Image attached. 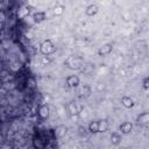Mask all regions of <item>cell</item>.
<instances>
[{
	"instance_id": "obj_1",
	"label": "cell",
	"mask_w": 149,
	"mask_h": 149,
	"mask_svg": "<svg viewBox=\"0 0 149 149\" xmlns=\"http://www.w3.org/2000/svg\"><path fill=\"white\" fill-rule=\"evenodd\" d=\"M65 66L69 69V70H72V71H78V70H81L85 62L81 57L79 56H70L66 58V61L64 62Z\"/></svg>"
},
{
	"instance_id": "obj_2",
	"label": "cell",
	"mask_w": 149,
	"mask_h": 149,
	"mask_svg": "<svg viewBox=\"0 0 149 149\" xmlns=\"http://www.w3.org/2000/svg\"><path fill=\"white\" fill-rule=\"evenodd\" d=\"M40 51L43 56H49L55 51V45L51 40H44L40 45Z\"/></svg>"
},
{
	"instance_id": "obj_3",
	"label": "cell",
	"mask_w": 149,
	"mask_h": 149,
	"mask_svg": "<svg viewBox=\"0 0 149 149\" xmlns=\"http://www.w3.org/2000/svg\"><path fill=\"white\" fill-rule=\"evenodd\" d=\"M113 51V44L112 43H105V44H102L99 49H98V51H97V54H98V56H107V55H109L111 52Z\"/></svg>"
},
{
	"instance_id": "obj_4",
	"label": "cell",
	"mask_w": 149,
	"mask_h": 149,
	"mask_svg": "<svg viewBox=\"0 0 149 149\" xmlns=\"http://www.w3.org/2000/svg\"><path fill=\"white\" fill-rule=\"evenodd\" d=\"M79 84H80V79H79V77L77 74H71V76H69L66 78V85L69 87H71V88L77 87Z\"/></svg>"
},
{
	"instance_id": "obj_5",
	"label": "cell",
	"mask_w": 149,
	"mask_h": 149,
	"mask_svg": "<svg viewBox=\"0 0 149 149\" xmlns=\"http://www.w3.org/2000/svg\"><path fill=\"white\" fill-rule=\"evenodd\" d=\"M37 114H38V116H40L42 120H47V119L49 118V114H50L48 105H47V104H43V105H41V106L38 107Z\"/></svg>"
},
{
	"instance_id": "obj_6",
	"label": "cell",
	"mask_w": 149,
	"mask_h": 149,
	"mask_svg": "<svg viewBox=\"0 0 149 149\" xmlns=\"http://www.w3.org/2000/svg\"><path fill=\"white\" fill-rule=\"evenodd\" d=\"M119 130H120L122 134H126V135H127V134L132 133V130H133V123L129 122V121H123L122 123H120Z\"/></svg>"
},
{
	"instance_id": "obj_7",
	"label": "cell",
	"mask_w": 149,
	"mask_h": 149,
	"mask_svg": "<svg viewBox=\"0 0 149 149\" xmlns=\"http://www.w3.org/2000/svg\"><path fill=\"white\" fill-rule=\"evenodd\" d=\"M136 122L139 125H142V126H146V125H149V112H142L137 115L136 118Z\"/></svg>"
},
{
	"instance_id": "obj_8",
	"label": "cell",
	"mask_w": 149,
	"mask_h": 149,
	"mask_svg": "<svg viewBox=\"0 0 149 149\" xmlns=\"http://www.w3.org/2000/svg\"><path fill=\"white\" fill-rule=\"evenodd\" d=\"M66 132H68V128H66V126H64V125H59V126H57V127L55 128V130H54L55 136H56L57 139H62L63 136H65Z\"/></svg>"
},
{
	"instance_id": "obj_9",
	"label": "cell",
	"mask_w": 149,
	"mask_h": 149,
	"mask_svg": "<svg viewBox=\"0 0 149 149\" xmlns=\"http://www.w3.org/2000/svg\"><path fill=\"white\" fill-rule=\"evenodd\" d=\"M45 19H47V13L43 12V10H38V12H35V13L33 14V20H34V22L40 23V22L44 21Z\"/></svg>"
},
{
	"instance_id": "obj_10",
	"label": "cell",
	"mask_w": 149,
	"mask_h": 149,
	"mask_svg": "<svg viewBox=\"0 0 149 149\" xmlns=\"http://www.w3.org/2000/svg\"><path fill=\"white\" fill-rule=\"evenodd\" d=\"M98 10H99V7H98L95 3H91V5H88V6L86 7L85 14H86L87 16H94V15L98 13Z\"/></svg>"
},
{
	"instance_id": "obj_11",
	"label": "cell",
	"mask_w": 149,
	"mask_h": 149,
	"mask_svg": "<svg viewBox=\"0 0 149 149\" xmlns=\"http://www.w3.org/2000/svg\"><path fill=\"white\" fill-rule=\"evenodd\" d=\"M121 104H122V106L123 107H126V108H133L134 107V100L130 98V97H128V95H123L122 98H121Z\"/></svg>"
},
{
	"instance_id": "obj_12",
	"label": "cell",
	"mask_w": 149,
	"mask_h": 149,
	"mask_svg": "<svg viewBox=\"0 0 149 149\" xmlns=\"http://www.w3.org/2000/svg\"><path fill=\"white\" fill-rule=\"evenodd\" d=\"M109 128V123L107 119L99 120V133H106Z\"/></svg>"
},
{
	"instance_id": "obj_13",
	"label": "cell",
	"mask_w": 149,
	"mask_h": 149,
	"mask_svg": "<svg viewBox=\"0 0 149 149\" xmlns=\"http://www.w3.org/2000/svg\"><path fill=\"white\" fill-rule=\"evenodd\" d=\"M88 132L92 134H97L99 133V120H94L91 121L88 125Z\"/></svg>"
},
{
	"instance_id": "obj_14",
	"label": "cell",
	"mask_w": 149,
	"mask_h": 149,
	"mask_svg": "<svg viewBox=\"0 0 149 149\" xmlns=\"http://www.w3.org/2000/svg\"><path fill=\"white\" fill-rule=\"evenodd\" d=\"M121 135L119 134V133H116V132H114V133H112L111 134V143L113 144V146H119L120 143H121Z\"/></svg>"
},
{
	"instance_id": "obj_15",
	"label": "cell",
	"mask_w": 149,
	"mask_h": 149,
	"mask_svg": "<svg viewBox=\"0 0 149 149\" xmlns=\"http://www.w3.org/2000/svg\"><path fill=\"white\" fill-rule=\"evenodd\" d=\"M93 70H94V65H93V64H91V63H85L84 66H83V69H81V72H83L84 74H86V76H90V74L93 72Z\"/></svg>"
},
{
	"instance_id": "obj_16",
	"label": "cell",
	"mask_w": 149,
	"mask_h": 149,
	"mask_svg": "<svg viewBox=\"0 0 149 149\" xmlns=\"http://www.w3.org/2000/svg\"><path fill=\"white\" fill-rule=\"evenodd\" d=\"M77 106H78V102H77V101H71V102H70L69 107H70V111H71L72 114H78V113L83 109L81 106H80V107H77Z\"/></svg>"
},
{
	"instance_id": "obj_17",
	"label": "cell",
	"mask_w": 149,
	"mask_h": 149,
	"mask_svg": "<svg viewBox=\"0 0 149 149\" xmlns=\"http://www.w3.org/2000/svg\"><path fill=\"white\" fill-rule=\"evenodd\" d=\"M80 93H81V97H84V98L90 97V94H91V87L88 85H84L83 88H81V91H80Z\"/></svg>"
},
{
	"instance_id": "obj_18",
	"label": "cell",
	"mask_w": 149,
	"mask_h": 149,
	"mask_svg": "<svg viewBox=\"0 0 149 149\" xmlns=\"http://www.w3.org/2000/svg\"><path fill=\"white\" fill-rule=\"evenodd\" d=\"M63 12H64V7H63L62 5H57V6H55V7H54V14H55L56 16L62 15V14H63Z\"/></svg>"
},
{
	"instance_id": "obj_19",
	"label": "cell",
	"mask_w": 149,
	"mask_h": 149,
	"mask_svg": "<svg viewBox=\"0 0 149 149\" xmlns=\"http://www.w3.org/2000/svg\"><path fill=\"white\" fill-rule=\"evenodd\" d=\"M142 87L144 90H149V77H146L143 80H142Z\"/></svg>"
},
{
	"instance_id": "obj_20",
	"label": "cell",
	"mask_w": 149,
	"mask_h": 149,
	"mask_svg": "<svg viewBox=\"0 0 149 149\" xmlns=\"http://www.w3.org/2000/svg\"><path fill=\"white\" fill-rule=\"evenodd\" d=\"M49 149H55V148H54V147H51V148H49Z\"/></svg>"
},
{
	"instance_id": "obj_21",
	"label": "cell",
	"mask_w": 149,
	"mask_h": 149,
	"mask_svg": "<svg viewBox=\"0 0 149 149\" xmlns=\"http://www.w3.org/2000/svg\"><path fill=\"white\" fill-rule=\"evenodd\" d=\"M125 149H128V148H125Z\"/></svg>"
}]
</instances>
